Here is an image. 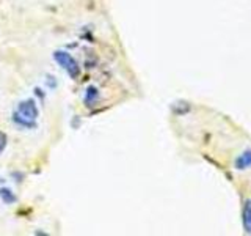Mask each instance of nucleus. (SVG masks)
I'll return each mask as SVG.
<instances>
[{
	"label": "nucleus",
	"mask_w": 251,
	"mask_h": 236,
	"mask_svg": "<svg viewBox=\"0 0 251 236\" xmlns=\"http://www.w3.org/2000/svg\"><path fill=\"white\" fill-rule=\"evenodd\" d=\"M243 228L247 233H251V200H248L243 208Z\"/></svg>",
	"instance_id": "0eeeda50"
},
{
	"label": "nucleus",
	"mask_w": 251,
	"mask_h": 236,
	"mask_svg": "<svg viewBox=\"0 0 251 236\" xmlns=\"http://www.w3.org/2000/svg\"><path fill=\"white\" fill-rule=\"evenodd\" d=\"M47 82H49V85L52 87V88H55V79H53V76H47Z\"/></svg>",
	"instance_id": "1a4fd4ad"
},
{
	"label": "nucleus",
	"mask_w": 251,
	"mask_h": 236,
	"mask_svg": "<svg viewBox=\"0 0 251 236\" xmlns=\"http://www.w3.org/2000/svg\"><path fill=\"white\" fill-rule=\"evenodd\" d=\"M16 112L19 115L28 118V120H33L36 121L38 117H39V109L36 106L35 99H25V101H21L18 104V109H16Z\"/></svg>",
	"instance_id": "f03ea898"
},
{
	"label": "nucleus",
	"mask_w": 251,
	"mask_h": 236,
	"mask_svg": "<svg viewBox=\"0 0 251 236\" xmlns=\"http://www.w3.org/2000/svg\"><path fill=\"white\" fill-rule=\"evenodd\" d=\"M11 120L16 126H19V128H22V129H35L36 128V121L28 120V118L19 115L18 112H13Z\"/></svg>",
	"instance_id": "7ed1b4c3"
},
{
	"label": "nucleus",
	"mask_w": 251,
	"mask_h": 236,
	"mask_svg": "<svg viewBox=\"0 0 251 236\" xmlns=\"http://www.w3.org/2000/svg\"><path fill=\"white\" fill-rule=\"evenodd\" d=\"M0 200L5 205H13L18 202V197L14 195V192L8 187H0Z\"/></svg>",
	"instance_id": "423d86ee"
},
{
	"label": "nucleus",
	"mask_w": 251,
	"mask_h": 236,
	"mask_svg": "<svg viewBox=\"0 0 251 236\" xmlns=\"http://www.w3.org/2000/svg\"><path fill=\"white\" fill-rule=\"evenodd\" d=\"M53 60L58 63V66H61L63 69L66 71L71 79H78V76H80V71H82L80 65H78V61L69 52L55 51L53 52Z\"/></svg>",
	"instance_id": "f257e3e1"
},
{
	"label": "nucleus",
	"mask_w": 251,
	"mask_h": 236,
	"mask_svg": "<svg viewBox=\"0 0 251 236\" xmlns=\"http://www.w3.org/2000/svg\"><path fill=\"white\" fill-rule=\"evenodd\" d=\"M251 167V148L245 149L237 159H235V169L237 170H247Z\"/></svg>",
	"instance_id": "39448f33"
},
{
	"label": "nucleus",
	"mask_w": 251,
	"mask_h": 236,
	"mask_svg": "<svg viewBox=\"0 0 251 236\" xmlns=\"http://www.w3.org/2000/svg\"><path fill=\"white\" fill-rule=\"evenodd\" d=\"M83 101H85L86 107H94V106L98 104V101H99V90L96 88V87L90 85L88 88H86Z\"/></svg>",
	"instance_id": "20e7f679"
},
{
	"label": "nucleus",
	"mask_w": 251,
	"mask_h": 236,
	"mask_svg": "<svg viewBox=\"0 0 251 236\" xmlns=\"http://www.w3.org/2000/svg\"><path fill=\"white\" fill-rule=\"evenodd\" d=\"M6 145H8V136L5 132L0 131V154H3Z\"/></svg>",
	"instance_id": "6e6552de"
}]
</instances>
